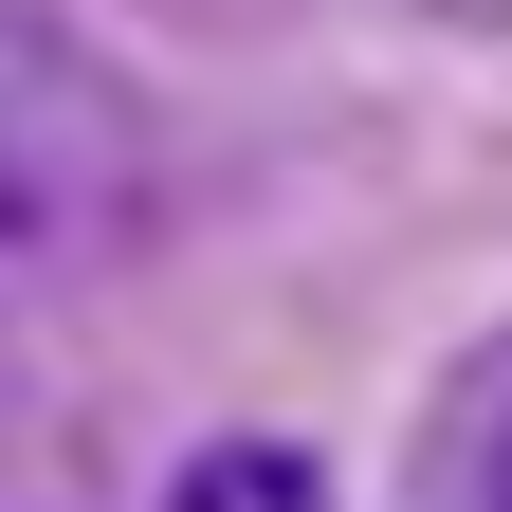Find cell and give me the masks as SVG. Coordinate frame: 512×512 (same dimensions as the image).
Returning a JSON list of instances; mask_svg holds the SVG:
<instances>
[{"mask_svg":"<svg viewBox=\"0 0 512 512\" xmlns=\"http://www.w3.org/2000/svg\"><path fill=\"white\" fill-rule=\"evenodd\" d=\"M128 220H147V110H128V74L55 0H0V256L74 275Z\"/></svg>","mask_w":512,"mask_h":512,"instance_id":"6da1fadb","label":"cell"},{"mask_svg":"<svg viewBox=\"0 0 512 512\" xmlns=\"http://www.w3.org/2000/svg\"><path fill=\"white\" fill-rule=\"evenodd\" d=\"M421 512H512V330L458 348V384L421 403V458H403Z\"/></svg>","mask_w":512,"mask_h":512,"instance_id":"7a4b0ae2","label":"cell"},{"mask_svg":"<svg viewBox=\"0 0 512 512\" xmlns=\"http://www.w3.org/2000/svg\"><path fill=\"white\" fill-rule=\"evenodd\" d=\"M165 512H330V476H311L293 439H202V458L165 476Z\"/></svg>","mask_w":512,"mask_h":512,"instance_id":"3957f363","label":"cell"},{"mask_svg":"<svg viewBox=\"0 0 512 512\" xmlns=\"http://www.w3.org/2000/svg\"><path fill=\"white\" fill-rule=\"evenodd\" d=\"M458 19H512V0H458Z\"/></svg>","mask_w":512,"mask_h":512,"instance_id":"277c9868","label":"cell"}]
</instances>
